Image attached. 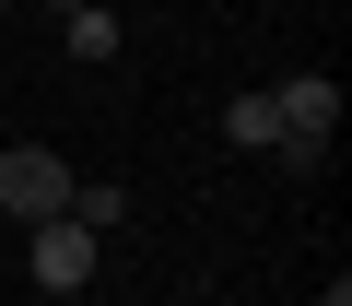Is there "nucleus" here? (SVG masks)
Masks as SVG:
<instances>
[{"instance_id":"f257e3e1","label":"nucleus","mask_w":352,"mask_h":306,"mask_svg":"<svg viewBox=\"0 0 352 306\" xmlns=\"http://www.w3.org/2000/svg\"><path fill=\"white\" fill-rule=\"evenodd\" d=\"M71 153H47V141H12V153H0V212H12V224H47V212H71Z\"/></svg>"},{"instance_id":"f03ea898","label":"nucleus","mask_w":352,"mask_h":306,"mask_svg":"<svg viewBox=\"0 0 352 306\" xmlns=\"http://www.w3.org/2000/svg\"><path fill=\"white\" fill-rule=\"evenodd\" d=\"M94 259H106V236H94L82 212H47V224H24V271H36L47 294H82V283H94Z\"/></svg>"},{"instance_id":"7ed1b4c3","label":"nucleus","mask_w":352,"mask_h":306,"mask_svg":"<svg viewBox=\"0 0 352 306\" xmlns=\"http://www.w3.org/2000/svg\"><path fill=\"white\" fill-rule=\"evenodd\" d=\"M270 106H282V165H317L329 130H340V83L329 71H294V83H270Z\"/></svg>"},{"instance_id":"20e7f679","label":"nucleus","mask_w":352,"mask_h":306,"mask_svg":"<svg viewBox=\"0 0 352 306\" xmlns=\"http://www.w3.org/2000/svg\"><path fill=\"white\" fill-rule=\"evenodd\" d=\"M223 141H235V153H282V106H270V94H235V106H223Z\"/></svg>"},{"instance_id":"39448f33","label":"nucleus","mask_w":352,"mask_h":306,"mask_svg":"<svg viewBox=\"0 0 352 306\" xmlns=\"http://www.w3.org/2000/svg\"><path fill=\"white\" fill-rule=\"evenodd\" d=\"M59 48H71V59H118V12H106V0L59 12Z\"/></svg>"},{"instance_id":"423d86ee","label":"nucleus","mask_w":352,"mask_h":306,"mask_svg":"<svg viewBox=\"0 0 352 306\" xmlns=\"http://www.w3.org/2000/svg\"><path fill=\"white\" fill-rule=\"evenodd\" d=\"M71 212H82L94 236H118V224H129V189H118V177H82V189H71Z\"/></svg>"},{"instance_id":"0eeeda50","label":"nucleus","mask_w":352,"mask_h":306,"mask_svg":"<svg viewBox=\"0 0 352 306\" xmlns=\"http://www.w3.org/2000/svg\"><path fill=\"white\" fill-rule=\"evenodd\" d=\"M47 12H82V0H47Z\"/></svg>"},{"instance_id":"6e6552de","label":"nucleus","mask_w":352,"mask_h":306,"mask_svg":"<svg viewBox=\"0 0 352 306\" xmlns=\"http://www.w3.org/2000/svg\"><path fill=\"white\" fill-rule=\"evenodd\" d=\"M0 12H12V0H0Z\"/></svg>"}]
</instances>
